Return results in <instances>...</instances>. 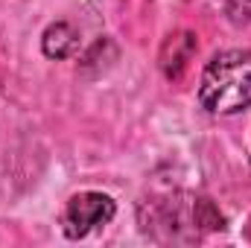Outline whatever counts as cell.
<instances>
[{"instance_id":"6da1fadb","label":"cell","mask_w":251,"mask_h":248,"mask_svg":"<svg viewBox=\"0 0 251 248\" xmlns=\"http://www.w3.org/2000/svg\"><path fill=\"white\" fill-rule=\"evenodd\" d=\"M140 225L146 234H155L158 228H164L167 234L161 240L190 243V240H199L201 231H222L225 219L210 198L193 196V193H173L167 198L143 201Z\"/></svg>"},{"instance_id":"5b68a950","label":"cell","mask_w":251,"mask_h":248,"mask_svg":"<svg viewBox=\"0 0 251 248\" xmlns=\"http://www.w3.org/2000/svg\"><path fill=\"white\" fill-rule=\"evenodd\" d=\"M76 47H79V35H76V29L70 24L59 21V24H50L44 29L41 50H44L47 59H67V56L76 53Z\"/></svg>"},{"instance_id":"277c9868","label":"cell","mask_w":251,"mask_h":248,"mask_svg":"<svg viewBox=\"0 0 251 248\" xmlns=\"http://www.w3.org/2000/svg\"><path fill=\"white\" fill-rule=\"evenodd\" d=\"M196 50V38L190 32H176L164 41V50H161V70L167 79H178L181 70L187 67L190 56Z\"/></svg>"},{"instance_id":"3957f363","label":"cell","mask_w":251,"mask_h":248,"mask_svg":"<svg viewBox=\"0 0 251 248\" xmlns=\"http://www.w3.org/2000/svg\"><path fill=\"white\" fill-rule=\"evenodd\" d=\"M117 213V204L111 196L97 193V190H85L76 193L62 213V228L70 240H82L91 231H97L100 225H108Z\"/></svg>"},{"instance_id":"7a4b0ae2","label":"cell","mask_w":251,"mask_h":248,"mask_svg":"<svg viewBox=\"0 0 251 248\" xmlns=\"http://www.w3.org/2000/svg\"><path fill=\"white\" fill-rule=\"evenodd\" d=\"M199 102L210 114H240L251 105V50L216 53L199 82Z\"/></svg>"}]
</instances>
